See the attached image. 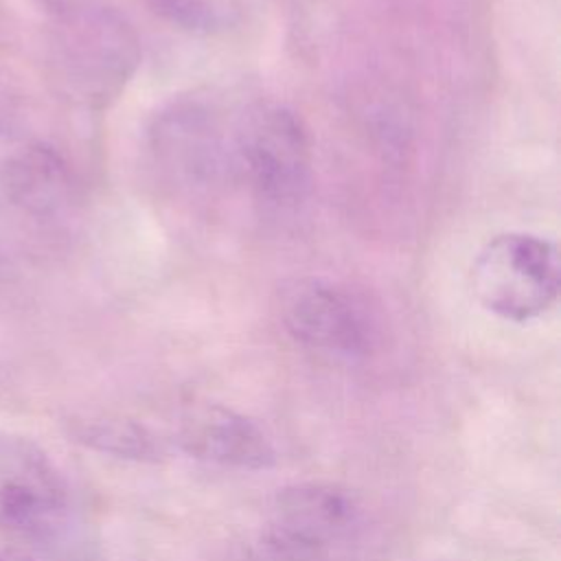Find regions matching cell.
<instances>
[{
    "label": "cell",
    "mask_w": 561,
    "mask_h": 561,
    "mask_svg": "<svg viewBox=\"0 0 561 561\" xmlns=\"http://www.w3.org/2000/svg\"><path fill=\"white\" fill-rule=\"evenodd\" d=\"M0 561H42L24 550H15V548H0Z\"/></svg>",
    "instance_id": "4fadbf2b"
},
{
    "label": "cell",
    "mask_w": 561,
    "mask_h": 561,
    "mask_svg": "<svg viewBox=\"0 0 561 561\" xmlns=\"http://www.w3.org/2000/svg\"><path fill=\"white\" fill-rule=\"evenodd\" d=\"M79 436L107 454L125 456V458H160L164 454L162 440L156 438L153 432L134 423V421H96L88 423Z\"/></svg>",
    "instance_id": "30bf717a"
},
{
    "label": "cell",
    "mask_w": 561,
    "mask_h": 561,
    "mask_svg": "<svg viewBox=\"0 0 561 561\" xmlns=\"http://www.w3.org/2000/svg\"><path fill=\"white\" fill-rule=\"evenodd\" d=\"M359 524L357 500L335 484L283 489L261 533V561H329L355 539Z\"/></svg>",
    "instance_id": "277c9868"
},
{
    "label": "cell",
    "mask_w": 561,
    "mask_h": 561,
    "mask_svg": "<svg viewBox=\"0 0 561 561\" xmlns=\"http://www.w3.org/2000/svg\"><path fill=\"white\" fill-rule=\"evenodd\" d=\"M158 15L191 33L215 31L224 22V0H145Z\"/></svg>",
    "instance_id": "8fae6325"
},
{
    "label": "cell",
    "mask_w": 561,
    "mask_h": 561,
    "mask_svg": "<svg viewBox=\"0 0 561 561\" xmlns=\"http://www.w3.org/2000/svg\"><path fill=\"white\" fill-rule=\"evenodd\" d=\"M224 131L215 110L206 103L178 101L156 116L151 151L175 184L202 188L232 171V136Z\"/></svg>",
    "instance_id": "52a82bcc"
},
{
    "label": "cell",
    "mask_w": 561,
    "mask_h": 561,
    "mask_svg": "<svg viewBox=\"0 0 561 561\" xmlns=\"http://www.w3.org/2000/svg\"><path fill=\"white\" fill-rule=\"evenodd\" d=\"M55 24V66L61 88L81 103L107 105L138 68L136 31L103 2L59 18Z\"/></svg>",
    "instance_id": "6da1fadb"
},
{
    "label": "cell",
    "mask_w": 561,
    "mask_h": 561,
    "mask_svg": "<svg viewBox=\"0 0 561 561\" xmlns=\"http://www.w3.org/2000/svg\"><path fill=\"white\" fill-rule=\"evenodd\" d=\"M311 140L283 105H254L232 129V173L265 204L296 206L311 186Z\"/></svg>",
    "instance_id": "7a4b0ae2"
},
{
    "label": "cell",
    "mask_w": 561,
    "mask_h": 561,
    "mask_svg": "<svg viewBox=\"0 0 561 561\" xmlns=\"http://www.w3.org/2000/svg\"><path fill=\"white\" fill-rule=\"evenodd\" d=\"M4 186L15 204L35 215L61 208L70 180L64 160L44 145H33L18 153L4 169Z\"/></svg>",
    "instance_id": "9c48e42d"
},
{
    "label": "cell",
    "mask_w": 561,
    "mask_h": 561,
    "mask_svg": "<svg viewBox=\"0 0 561 561\" xmlns=\"http://www.w3.org/2000/svg\"><path fill=\"white\" fill-rule=\"evenodd\" d=\"M44 7L50 11V15L55 20L59 18H66V15H72V13H79L83 9H90L103 0H42Z\"/></svg>",
    "instance_id": "7c38bea8"
},
{
    "label": "cell",
    "mask_w": 561,
    "mask_h": 561,
    "mask_svg": "<svg viewBox=\"0 0 561 561\" xmlns=\"http://www.w3.org/2000/svg\"><path fill=\"white\" fill-rule=\"evenodd\" d=\"M280 313L289 335L313 351L357 359L377 342V318L368 302L333 280H296L283 294Z\"/></svg>",
    "instance_id": "5b68a950"
},
{
    "label": "cell",
    "mask_w": 561,
    "mask_h": 561,
    "mask_svg": "<svg viewBox=\"0 0 561 561\" xmlns=\"http://www.w3.org/2000/svg\"><path fill=\"white\" fill-rule=\"evenodd\" d=\"M175 443L193 458L237 469H265L276 451L259 423L224 405H199L184 412Z\"/></svg>",
    "instance_id": "ba28073f"
},
{
    "label": "cell",
    "mask_w": 561,
    "mask_h": 561,
    "mask_svg": "<svg viewBox=\"0 0 561 561\" xmlns=\"http://www.w3.org/2000/svg\"><path fill=\"white\" fill-rule=\"evenodd\" d=\"M66 513V484L46 454L20 438L0 440V528L44 541L59 533Z\"/></svg>",
    "instance_id": "8992f818"
},
{
    "label": "cell",
    "mask_w": 561,
    "mask_h": 561,
    "mask_svg": "<svg viewBox=\"0 0 561 561\" xmlns=\"http://www.w3.org/2000/svg\"><path fill=\"white\" fill-rule=\"evenodd\" d=\"M478 302L511 322L546 313L559 296L561 265L557 245L530 232L495 234L471 270Z\"/></svg>",
    "instance_id": "3957f363"
}]
</instances>
